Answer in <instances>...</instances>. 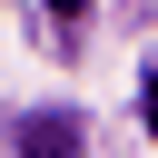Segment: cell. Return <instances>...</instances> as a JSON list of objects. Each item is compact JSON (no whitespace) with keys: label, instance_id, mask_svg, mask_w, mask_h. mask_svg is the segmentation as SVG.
<instances>
[{"label":"cell","instance_id":"obj_1","mask_svg":"<svg viewBox=\"0 0 158 158\" xmlns=\"http://www.w3.org/2000/svg\"><path fill=\"white\" fill-rule=\"evenodd\" d=\"M10 138H20V158H79V118L69 109H30Z\"/></svg>","mask_w":158,"mask_h":158},{"label":"cell","instance_id":"obj_2","mask_svg":"<svg viewBox=\"0 0 158 158\" xmlns=\"http://www.w3.org/2000/svg\"><path fill=\"white\" fill-rule=\"evenodd\" d=\"M138 118H148V128H158V69H148V79H138Z\"/></svg>","mask_w":158,"mask_h":158},{"label":"cell","instance_id":"obj_3","mask_svg":"<svg viewBox=\"0 0 158 158\" xmlns=\"http://www.w3.org/2000/svg\"><path fill=\"white\" fill-rule=\"evenodd\" d=\"M49 10H59V20H79V10H89V0H49Z\"/></svg>","mask_w":158,"mask_h":158}]
</instances>
